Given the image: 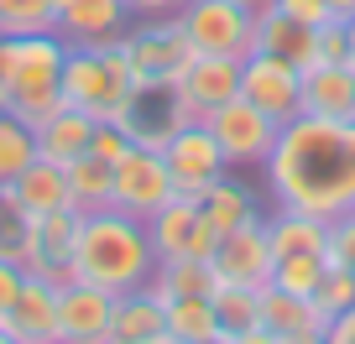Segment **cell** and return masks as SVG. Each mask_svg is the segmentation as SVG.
I'll return each instance as SVG.
<instances>
[{"label":"cell","instance_id":"6da1fadb","mask_svg":"<svg viewBox=\"0 0 355 344\" xmlns=\"http://www.w3.org/2000/svg\"><path fill=\"white\" fill-rule=\"evenodd\" d=\"M261 167L277 209L334 219L355 209V120L298 115L277 131V146Z\"/></svg>","mask_w":355,"mask_h":344},{"label":"cell","instance_id":"7a4b0ae2","mask_svg":"<svg viewBox=\"0 0 355 344\" xmlns=\"http://www.w3.org/2000/svg\"><path fill=\"white\" fill-rule=\"evenodd\" d=\"M152 271H157V251L146 240L141 219H131L121 209L78 214V240H73V261H68L73 282H89V287H105V292H131V287H146Z\"/></svg>","mask_w":355,"mask_h":344},{"label":"cell","instance_id":"3957f363","mask_svg":"<svg viewBox=\"0 0 355 344\" xmlns=\"http://www.w3.org/2000/svg\"><path fill=\"white\" fill-rule=\"evenodd\" d=\"M141 94L131 57L121 42L110 47H68L63 57V105L84 110L89 120H121L131 115V100Z\"/></svg>","mask_w":355,"mask_h":344},{"label":"cell","instance_id":"277c9868","mask_svg":"<svg viewBox=\"0 0 355 344\" xmlns=\"http://www.w3.org/2000/svg\"><path fill=\"white\" fill-rule=\"evenodd\" d=\"M63 57L68 42L58 32H37V37H16V63H11V110L26 125H42L53 110H63Z\"/></svg>","mask_w":355,"mask_h":344},{"label":"cell","instance_id":"5b68a950","mask_svg":"<svg viewBox=\"0 0 355 344\" xmlns=\"http://www.w3.org/2000/svg\"><path fill=\"white\" fill-rule=\"evenodd\" d=\"M121 47H125V57H131L136 78H141V89L173 84L193 57V42H189V32H183L178 16H141L136 26H125Z\"/></svg>","mask_w":355,"mask_h":344},{"label":"cell","instance_id":"8992f818","mask_svg":"<svg viewBox=\"0 0 355 344\" xmlns=\"http://www.w3.org/2000/svg\"><path fill=\"white\" fill-rule=\"evenodd\" d=\"M173 199V172H167V156L152 146L131 141L125 156H115V188H110V209L131 214V219H152L162 203Z\"/></svg>","mask_w":355,"mask_h":344},{"label":"cell","instance_id":"52a82bcc","mask_svg":"<svg viewBox=\"0 0 355 344\" xmlns=\"http://www.w3.org/2000/svg\"><path fill=\"white\" fill-rule=\"evenodd\" d=\"M73 240H78V209H53L42 219L21 224V240H16L11 261L26 277H47L63 287L68 282V261H73Z\"/></svg>","mask_w":355,"mask_h":344},{"label":"cell","instance_id":"ba28073f","mask_svg":"<svg viewBox=\"0 0 355 344\" xmlns=\"http://www.w3.org/2000/svg\"><path fill=\"white\" fill-rule=\"evenodd\" d=\"M204 125L214 131V141H220V152H225L230 167H261L266 156H272V146H277V131H282L272 115L256 110V105L241 100V94L225 100L220 110H209Z\"/></svg>","mask_w":355,"mask_h":344},{"label":"cell","instance_id":"9c48e42d","mask_svg":"<svg viewBox=\"0 0 355 344\" xmlns=\"http://www.w3.org/2000/svg\"><path fill=\"white\" fill-rule=\"evenodd\" d=\"M183 32H189L193 53H220V57H245L251 53V21L256 11L241 0H189L178 11Z\"/></svg>","mask_w":355,"mask_h":344},{"label":"cell","instance_id":"30bf717a","mask_svg":"<svg viewBox=\"0 0 355 344\" xmlns=\"http://www.w3.org/2000/svg\"><path fill=\"white\" fill-rule=\"evenodd\" d=\"M241 100L266 110L277 125L303 115V68L272 53H245L241 57Z\"/></svg>","mask_w":355,"mask_h":344},{"label":"cell","instance_id":"8fae6325","mask_svg":"<svg viewBox=\"0 0 355 344\" xmlns=\"http://www.w3.org/2000/svg\"><path fill=\"white\" fill-rule=\"evenodd\" d=\"M162 156H167V172H173V193H183V199H199L214 178L230 172L220 141H214V131L204 120H183L173 136H167Z\"/></svg>","mask_w":355,"mask_h":344},{"label":"cell","instance_id":"7c38bea8","mask_svg":"<svg viewBox=\"0 0 355 344\" xmlns=\"http://www.w3.org/2000/svg\"><path fill=\"white\" fill-rule=\"evenodd\" d=\"M241 94V57H220V53H193L189 68L173 78V100L183 105L189 120H204L209 110H220L225 100Z\"/></svg>","mask_w":355,"mask_h":344},{"label":"cell","instance_id":"4fadbf2b","mask_svg":"<svg viewBox=\"0 0 355 344\" xmlns=\"http://www.w3.org/2000/svg\"><path fill=\"white\" fill-rule=\"evenodd\" d=\"M209 266L230 287H261V282H272L277 255H272V240H266V219H245L241 230L220 235L209 251Z\"/></svg>","mask_w":355,"mask_h":344},{"label":"cell","instance_id":"5bb4252c","mask_svg":"<svg viewBox=\"0 0 355 344\" xmlns=\"http://www.w3.org/2000/svg\"><path fill=\"white\" fill-rule=\"evenodd\" d=\"M146 240H152L157 261H178V255H209L220 235L204 224L199 199H183V193H173V199H167L162 209L146 219Z\"/></svg>","mask_w":355,"mask_h":344},{"label":"cell","instance_id":"9a60e30c","mask_svg":"<svg viewBox=\"0 0 355 344\" xmlns=\"http://www.w3.org/2000/svg\"><path fill=\"white\" fill-rule=\"evenodd\" d=\"M110 313H115V292L68 277L58 287V344H105Z\"/></svg>","mask_w":355,"mask_h":344},{"label":"cell","instance_id":"2e32d148","mask_svg":"<svg viewBox=\"0 0 355 344\" xmlns=\"http://www.w3.org/2000/svg\"><path fill=\"white\" fill-rule=\"evenodd\" d=\"M0 329L16 344H58V282L26 277L16 298L0 308Z\"/></svg>","mask_w":355,"mask_h":344},{"label":"cell","instance_id":"e0dca14e","mask_svg":"<svg viewBox=\"0 0 355 344\" xmlns=\"http://www.w3.org/2000/svg\"><path fill=\"white\" fill-rule=\"evenodd\" d=\"M0 203L16 214V219H42L53 209H73V193H68V172L47 156H37L32 167H21L6 188H0Z\"/></svg>","mask_w":355,"mask_h":344},{"label":"cell","instance_id":"ac0fdd59","mask_svg":"<svg viewBox=\"0 0 355 344\" xmlns=\"http://www.w3.org/2000/svg\"><path fill=\"white\" fill-rule=\"evenodd\" d=\"M125 0H58V37L68 47H110L125 37Z\"/></svg>","mask_w":355,"mask_h":344},{"label":"cell","instance_id":"d6986e66","mask_svg":"<svg viewBox=\"0 0 355 344\" xmlns=\"http://www.w3.org/2000/svg\"><path fill=\"white\" fill-rule=\"evenodd\" d=\"M251 53H272V57H288L309 73L319 63V47H313V26H298L293 16H282L272 0H266L261 11L251 21Z\"/></svg>","mask_w":355,"mask_h":344},{"label":"cell","instance_id":"ffe728a7","mask_svg":"<svg viewBox=\"0 0 355 344\" xmlns=\"http://www.w3.org/2000/svg\"><path fill=\"white\" fill-rule=\"evenodd\" d=\"M110 339H115V344H162V339H167V302L157 298L152 287L115 292Z\"/></svg>","mask_w":355,"mask_h":344},{"label":"cell","instance_id":"44dd1931","mask_svg":"<svg viewBox=\"0 0 355 344\" xmlns=\"http://www.w3.org/2000/svg\"><path fill=\"white\" fill-rule=\"evenodd\" d=\"M303 115L355 120V63H313L303 73Z\"/></svg>","mask_w":355,"mask_h":344},{"label":"cell","instance_id":"7402d4cb","mask_svg":"<svg viewBox=\"0 0 355 344\" xmlns=\"http://www.w3.org/2000/svg\"><path fill=\"white\" fill-rule=\"evenodd\" d=\"M261 323L277 334V339H288V334H324V329H329V318L319 313V302L303 298V292L277 287V282H261Z\"/></svg>","mask_w":355,"mask_h":344},{"label":"cell","instance_id":"603a6c76","mask_svg":"<svg viewBox=\"0 0 355 344\" xmlns=\"http://www.w3.org/2000/svg\"><path fill=\"white\" fill-rule=\"evenodd\" d=\"M32 131H37V156H47V162H58V167L84 156L89 141H94V120H89L84 110H73V105L53 110L42 125H32Z\"/></svg>","mask_w":355,"mask_h":344},{"label":"cell","instance_id":"cb8c5ba5","mask_svg":"<svg viewBox=\"0 0 355 344\" xmlns=\"http://www.w3.org/2000/svg\"><path fill=\"white\" fill-rule=\"evenodd\" d=\"M199 214H204V224H209L214 235H230V230H241L245 219H261L256 193L245 188V183H235L230 172H225V178H214L209 188L199 193Z\"/></svg>","mask_w":355,"mask_h":344},{"label":"cell","instance_id":"d4e9b609","mask_svg":"<svg viewBox=\"0 0 355 344\" xmlns=\"http://www.w3.org/2000/svg\"><path fill=\"white\" fill-rule=\"evenodd\" d=\"M266 240H272V255H303V251H324L329 245V219L319 214H298V209H277L266 214Z\"/></svg>","mask_w":355,"mask_h":344},{"label":"cell","instance_id":"484cf974","mask_svg":"<svg viewBox=\"0 0 355 344\" xmlns=\"http://www.w3.org/2000/svg\"><path fill=\"white\" fill-rule=\"evenodd\" d=\"M146 287L157 292V298H209L214 287H220V277H214L209 255H178V261H157L152 282Z\"/></svg>","mask_w":355,"mask_h":344},{"label":"cell","instance_id":"4316f807","mask_svg":"<svg viewBox=\"0 0 355 344\" xmlns=\"http://www.w3.org/2000/svg\"><path fill=\"white\" fill-rule=\"evenodd\" d=\"M68 172V193H73V209L78 214H94V209H110V188H115V162L84 152L63 167Z\"/></svg>","mask_w":355,"mask_h":344},{"label":"cell","instance_id":"83f0119b","mask_svg":"<svg viewBox=\"0 0 355 344\" xmlns=\"http://www.w3.org/2000/svg\"><path fill=\"white\" fill-rule=\"evenodd\" d=\"M209 302H214V313H220L225 339H235V334L261 323V287H230V282H220V287L209 292Z\"/></svg>","mask_w":355,"mask_h":344},{"label":"cell","instance_id":"f1b7e54d","mask_svg":"<svg viewBox=\"0 0 355 344\" xmlns=\"http://www.w3.org/2000/svg\"><path fill=\"white\" fill-rule=\"evenodd\" d=\"M167 334L178 344H199L220 334V313L209 298H167Z\"/></svg>","mask_w":355,"mask_h":344},{"label":"cell","instance_id":"f546056e","mask_svg":"<svg viewBox=\"0 0 355 344\" xmlns=\"http://www.w3.org/2000/svg\"><path fill=\"white\" fill-rule=\"evenodd\" d=\"M32 162H37V131L16 110H0V188Z\"/></svg>","mask_w":355,"mask_h":344},{"label":"cell","instance_id":"4dcf8cb0","mask_svg":"<svg viewBox=\"0 0 355 344\" xmlns=\"http://www.w3.org/2000/svg\"><path fill=\"white\" fill-rule=\"evenodd\" d=\"M58 32V0H0V37Z\"/></svg>","mask_w":355,"mask_h":344},{"label":"cell","instance_id":"1f68e13d","mask_svg":"<svg viewBox=\"0 0 355 344\" xmlns=\"http://www.w3.org/2000/svg\"><path fill=\"white\" fill-rule=\"evenodd\" d=\"M324 271H329V255H324V251H303V255H282L277 266H272V282L288 287V292L313 298V287L324 282Z\"/></svg>","mask_w":355,"mask_h":344},{"label":"cell","instance_id":"d6a6232c","mask_svg":"<svg viewBox=\"0 0 355 344\" xmlns=\"http://www.w3.org/2000/svg\"><path fill=\"white\" fill-rule=\"evenodd\" d=\"M313 302H319L324 318H340V313L355 302V277H350V271H340V266H329V271H324V282L313 287Z\"/></svg>","mask_w":355,"mask_h":344},{"label":"cell","instance_id":"836d02e7","mask_svg":"<svg viewBox=\"0 0 355 344\" xmlns=\"http://www.w3.org/2000/svg\"><path fill=\"white\" fill-rule=\"evenodd\" d=\"M324 255H329V266H340V271L355 277V209H345V214L329 219V245H324Z\"/></svg>","mask_w":355,"mask_h":344},{"label":"cell","instance_id":"e575fe53","mask_svg":"<svg viewBox=\"0 0 355 344\" xmlns=\"http://www.w3.org/2000/svg\"><path fill=\"white\" fill-rule=\"evenodd\" d=\"M125 146H131V131H125L121 120H94V141H89V152H94V156L115 162V156H125Z\"/></svg>","mask_w":355,"mask_h":344},{"label":"cell","instance_id":"d590c367","mask_svg":"<svg viewBox=\"0 0 355 344\" xmlns=\"http://www.w3.org/2000/svg\"><path fill=\"white\" fill-rule=\"evenodd\" d=\"M282 16H293L298 26H324V21H334V6L329 0H272Z\"/></svg>","mask_w":355,"mask_h":344},{"label":"cell","instance_id":"8d00e7d4","mask_svg":"<svg viewBox=\"0 0 355 344\" xmlns=\"http://www.w3.org/2000/svg\"><path fill=\"white\" fill-rule=\"evenodd\" d=\"M183 6H189V0H125V11H131L136 21H141V16H178Z\"/></svg>","mask_w":355,"mask_h":344},{"label":"cell","instance_id":"74e56055","mask_svg":"<svg viewBox=\"0 0 355 344\" xmlns=\"http://www.w3.org/2000/svg\"><path fill=\"white\" fill-rule=\"evenodd\" d=\"M324 344H355V302L340 313V318H329V329H324Z\"/></svg>","mask_w":355,"mask_h":344},{"label":"cell","instance_id":"f35d334b","mask_svg":"<svg viewBox=\"0 0 355 344\" xmlns=\"http://www.w3.org/2000/svg\"><path fill=\"white\" fill-rule=\"evenodd\" d=\"M21 282H26V271L16 266L11 255H0V308H6V302L16 298V287H21Z\"/></svg>","mask_w":355,"mask_h":344},{"label":"cell","instance_id":"ab89813d","mask_svg":"<svg viewBox=\"0 0 355 344\" xmlns=\"http://www.w3.org/2000/svg\"><path fill=\"white\" fill-rule=\"evenodd\" d=\"M230 344H282L277 339V334H272V329H266V323H256V329H245V334H235V339Z\"/></svg>","mask_w":355,"mask_h":344},{"label":"cell","instance_id":"60d3db41","mask_svg":"<svg viewBox=\"0 0 355 344\" xmlns=\"http://www.w3.org/2000/svg\"><path fill=\"white\" fill-rule=\"evenodd\" d=\"M282 344H324V334H288Z\"/></svg>","mask_w":355,"mask_h":344},{"label":"cell","instance_id":"b9f144b4","mask_svg":"<svg viewBox=\"0 0 355 344\" xmlns=\"http://www.w3.org/2000/svg\"><path fill=\"white\" fill-rule=\"evenodd\" d=\"M345 42H350V63H355V16H345Z\"/></svg>","mask_w":355,"mask_h":344},{"label":"cell","instance_id":"7bdbcfd3","mask_svg":"<svg viewBox=\"0 0 355 344\" xmlns=\"http://www.w3.org/2000/svg\"><path fill=\"white\" fill-rule=\"evenodd\" d=\"M334 6V16H355V0H329Z\"/></svg>","mask_w":355,"mask_h":344},{"label":"cell","instance_id":"ee69618b","mask_svg":"<svg viewBox=\"0 0 355 344\" xmlns=\"http://www.w3.org/2000/svg\"><path fill=\"white\" fill-rule=\"evenodd\" d=\"M0 110H11V89L6 84H0Z\"/></svg>","mask_w":355,"mask_h":344},{"label":"cell","instance_id":"f6af8a7d","mask_svg":"<svg viewBox=\"0 0 355 344\" xmlns=\"http://www.w3.org/2000/svg\"><path fill=\"white\" fill-rule=\"evenodd\" d=\"M199 344H230V339H225V334H214V339H199Z\"/></svg>","mask_w":355,"mask_h":344},{"label":"cell","instance_id":"bcb514c9","mask_svg":"<svg viewBox=\"0 0 355 344\" xmlns=\"http://www.w3.org/2000/svg\"><path fill=\"white\" fill-rule=\"evenodd\" d=\"M241 6H251V11H261V6H266V0H241Z\"/></svg>","mask_w":355,"mask_h":344},{"label":"cell","instance_id":"7dc6e473","mask_svg":"<svg viewBox=\"0 0 355 344\" xmlns=\"http://www.w3.org/2000/svg\"><path fill=\"white\" fill-rule=\"evenodd\" d=\"M0 344H16V339H11V334H6V329H0Z\"/></svg>","mask_w":355,"mask_h":344},{"label":"cell","instance_id":"c3c4849f","mask_svg":"<svg viewBox=\"0 0 355 344\" xmlns=\"http://www.w3.org/2000/svg\"><path fill=\"white\" fill-rule=\"evenodd\" d=\"M162 344H178V339H173V334H167V339H162Z\"/></svg>","mask_w":355,"mask_h":344},{"label":"cell","instance_id":"681fc988","mask_svg":"<svg viewBox=\"0 0 355 344\" xmlns=\"http://www.w3.org/2000/svg\"><path fill=\"white\" fill-rule=\"evenodd\" d=\"M105 344H115V339H105Z\"/></svg>","mask_w":355,"mask_h":344}]
</instances>
